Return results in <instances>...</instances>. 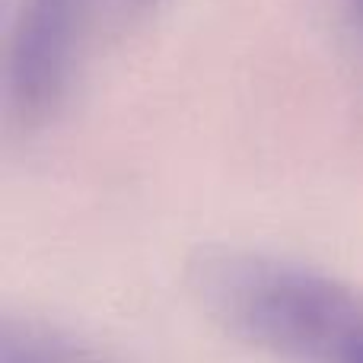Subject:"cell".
Listing matches in <instances>:
<instances>
[{
    "label": "cell",
    "mask_w": 363,
    "mask_h": 363,
    "mask_svg": "<svg viewBox=\"0 0 363 363\" xmlns=\"http://www.w3.org/2000/svg\"><path fill=\"white\" fill-rule=\"evenodd\" d=\"M191 287L223 332L281 363H363V294L287 258L207 249Z\"/></svg>",
    "instance_id": "1"
},
{
    "label": "cell",
    "mask_w": 363,
    "mask_h": 363,
    "mask_svg": "<svg viewBox=\"0 0 363 363\" xmlns=\"http://www.w3.org/2000/svg\"><path fill=\"white\" fill-rule=\"evenodd\" d=\"M153 6L157 0H23L6 61L16 118L29 128L51 118L86 70Z\"/></svg>",
    "instance_id": "2"
},
{
    "label": "cell",
    "mask_w": 363,
    "mask_h": 363,
    "mask_svg": "<svg viewBox=\"0 0 363 363\" xmlns=\"http://www.w3.org/2000/svg\"><path fill=\"white\" fill-rule=\"evenodd\" d=\"M0 363H102L86 345L35 322H4Z\"/></svg>",
    "instance_id": "3"
},
{
    "label": "cell",
    "mask_w": 363,
    "mask_h": 363,
    "mask_svg": "<svg viewBox=\"0 0 363 363\" xmlns=\"http://www.w3.org/2000/svg\"><path fill=\"white\" fill-rule=\"evenodd\" d=\"M351 6H354V13H357V19H360V26H363V0H351Z\"/></svg>",
    "instance_id": "4"
}]
</instances>
